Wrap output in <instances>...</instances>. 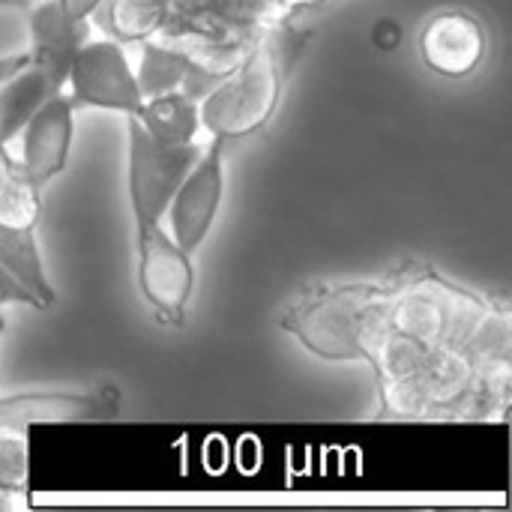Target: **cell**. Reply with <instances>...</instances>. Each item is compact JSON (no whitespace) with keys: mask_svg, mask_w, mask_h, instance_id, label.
<instances>
[{"mask_svg":"<svg viewBox=\"0 0 512 512\" xmlns=\"http://www.w3.org/2000/svg\"><path fill=\"white\" fill-rule=\"evenodd\" d=\"M165 0H114L111 3V24L117 36L138 39L144 33H153L162 24Z\"/></svg>","mask_w":512,"mask_h":512,"instance_id":"cell-16","label":"cell"},{"mask_svg":"<svg viewBox=\"0 0 512 512\" xmlns=\"http://www.w3.org/2000/svg\"><path fill=\"white\" fill-rule=\"evenodd\" d=\"M30 63V54L24 51V54H12V57H0V84L9 78V75H15L21 66H27Z\"/></svg>","mask_w":512,"mask_h":512,"instance_id":"cell-20","label":"cell"},{"mask_svg":"<svg viewBox=\"0 0 512 512\" xmlns=\"http://www.w3.org/2000/svg\"><path fill=\"white\" fill-rule=\"evenodd\" d=\"M42 186L33 183L15 162L6 180L0 183V225L9 228H36L42 216Z\"/></svg>","mask_w":512,"mask_h":512,"instance_id":"cell-14","label":"cell"},{"mask_svg":"<svg viewBox=\"0 0 512 512\" xmlns=\"http://www.w3.org/2000/svg\"><path fill=\"white\" fill-rule=\"evenodd\" d=\"M6 507H12V498L6 492H0V510H6Z\"/></svg>","mask_w":512,"mask_h":512,"instance_id":"cell-23","label":"cell"},{"mask_svg":"<svg viewBox=\"0 0 512 512\" xmlns=\"http://www.w3.org/2000/svg\"><path fill=\"white\" fill-rule=\"evenodd\" d=\"M123 411V393L114 384L93 390H57V393H12L0 396V426L27 432L45 423H93L114 420Z\"/></svg>","mask_w":512,"mask_h":512,"instance_id":"cell-7","label":"cell"},{"mask_svg":"<svg viewBox=\"0 0 512 512\" xmlns=\"http://www.w3.org/2000/svg\"><path fill=\"white\" fill-rule=\"evenodd\" d=\"M27 489V432L0 426V492L21 495Z\"/></svg>","mask_w":512,"mask_h":512,"instance_id":"cell-17","label":"cell"},{"mask_svg":"<svg viewBox=\"0 0 512 512\" xmlns=\"http://www.w3.org/2000/svg\"><path fill=\"white\" fill-rule=\"evenodd\" d=\"M198 156L201 147L195 141L162 144L150 138L135 117H129V207L135 228L162 222L171 195Z\"/></svg>","mask_w":512,"mask_h":512,"instance_id":"cell-3","label":"cell"},{"mask_svg":"<svg viewBox=\"0 0 512 512\" xmlns=\"http://www.w3.org/2000/svg\"><path fill=\"white\" fill-rule=\"evenodd\" d=\"M24 144H21V171L45 186L57 177L69 162L72 132H75V99L69 93H54L45 99L36 114L24 123Z\"/></svg>","mask_w":512,"mask_h":512,"instance_id":"cell-8","label":"cell"},{"mask_svg":"<svg viewBox=\"0 0 512 512\" xmlns=\"http://www.w3.org/2000/svg\"><path fill=\"white\" fill-rule=\"evenodd\" d=\"M30 63L42 66L60 87L66 84L75 51L87 42V21L72 18L60 0L30 3Z\"/></svg>","mask_w":512,"mask_h":512,"instance_id":"cell-10","label":"cell"},{"mask_svg":"<svg viewBox=\"0 0 512 512\" xmlns=\"http://www.w3.org/2000/svg\"><path fill=\"white\" fill-rule=\"evenodd\" d=\"M0 267L36 300V309H51L57 303V291L45 276L36 228H9L0 225Z\"/></svg>","mask_w":512,"mask_h":512,"instance_id":"cell-12","label":"cell"},{"mask_svg":"<svg viewBox=\"0 0 512 512\" xmlns=\"http://www.w3.org/2000/svg\"><path fill=\"white\" fill-rule=\"evenodd\" d=\"M135 249H138V288L147 306L168 318L171 324L183 327L186 306L195 291V264L186 249L174 243L162 225H141L135 228Z\"/></svg>","mask_w":512,"mask_h":512,"instance_id":"cell-4","label":"cell"},{"mask_svg":"<svg viewBox=\"0 0 512 512\" xmlns=\"http://www.w3.org/2000/svg\"><path fill=\"white\" fill-rule=\"evenodd\" d=\"M99 3H102V0H60V6H63L72 18H84V21L90 18L93 9H99Z\"/></svg>","mask_w":512,"mask_h":512,"instance_id":"cell-19","label":"cell"},{"mask_svg":"<svg viewBox=\"0 0 512 512\" xmlns=\"http://www.w3.org/2000/svg\"><path fill=\"white\" fill-rule=\"evenodd\" d=\"M135 120L144 126V132L162 144H189L195 141V132L201 129L198 102L186 90H171L144 99Z\"/></svg>","mask_w":512,"mask_h":512,"instance_id":"cell-13","label":"cell"},{"mask_svg":"<svg viewBox=\"0 0 512 512\" xmlns=\"http://www.w3.org/2000/svg\"><path fill=\"white\" fill-rule=\"evenodd\" d=\"M393 291L378 285H348L303 303L285 327L318 357L369 360L390 309Z\"/></svg>","mask_w":512,"mask_h":512,"instance_id":"cell-2","label":"cell"},{"mask_svg":"<svg viewBox=\"0 0 512 512\" xmlns=\"http://www.w3.org/2000/svg\"><path fill=\"white\" fill-rule=\"evenodd\" d=\"M33 0H0V6H30Z\"/></svg>","mask_w":512,"mask_h":512,"instance_id":"cell-22","label":"cell"},{"mask_svg":"<svg viewBox=\"0 0 512 512\" xmlns=\"http://www.w3.org/2000/svg\"><path fill=\"white\" fill-rule=\"evenodd\" d=\"M303 39L306 36L291 27H273L261 33L243 63L228 72V78L216 84L198 105L201 126L225 141L264 129L282 99Z\"/></svg>","mask_w":512,"mask_h":512,"instance_id":"cell-1","label":"cell"},{"mask_svg":"<svg viewBox=\"0 0 512 512\" xmlns=\"http://www.w3.org/2000/svg\"><path fill=\"white\" fill-rule=\"evenodd\" d=\"M60 90L63 87L36 63H27L9 75L0 84V144H9L36 114V108Z\"/></svg>","mask_w":512,"mask_h":512,"instance_id":"cell-11","label":"cell"},{"mask_svg":"<svg viewBox=\"0 0 512 512\" xmlns=\"http://www.w3.org/2000/svg\"><path fill=\"white\" fill-rule=\"evenodd\" d=\"M189 72H192L189 57H183L177 51H168L162 45L147 42L144 45V57H141V75H138L141 96L150 99V96H159V93L180 90V81Z\"/></svg>","mask_w":512,"mask_h":512,"instance_id":"cell-15","label":"cell"},{"mask_svg":"<svg viewBox=\"0 0 512 512\" xmlns=\"http://www.w3.org/2000/svg\"><path fill=\"white\" fill-rule=\"evenodd\" d=\"M12 165H15V162H12L9 153H6V144H0V183L6 180V174L12 171Z\"/></svg>","mask_w":512,"mask_h":512,"instance_id":"cell-21","label":"cell"},{"mask_svg":"<svg viewBox=\"0 0 512 512\" xmlns=\"http://www.w3.org/2000/svg\"><path fill=\"white\" fill-rule=\"evenodd\" d=\"M420 51L432 72L465 78L486 57V30L477 15L465 9H444L426 21L420 33Z\"/></svg>","mask_w":512,"mask_h":512,"instance_id":"cell-9","label":"cell"},{"mask_svg":"<svg viewBox=\"0 0 512 512\" xmlns=\"http://www.w3.org/2000/svg\"><path fill=\"white\" fill-rule=\"evenodd\" d=\"M0 306H33L36 309V300L0 267Z\"/></svg>","mask_w":512,"mask_h":512,"instance_id":"cell-18","label":"cell"},{"mask_svg":"<svg viewBox=\"0 0 512 512\" xmlns=\"http://www.w3.org/2000/svg\"><path fill=\"white\" fill-rule=\"evenodd\" d=\"M3 330H6V321H3V312H0V336H3Z\"/></svg>","mask_w":512,"mask_h":512,"instance_id":"cell-24","label":"cell"},{"mask_svg":"<svg viewBox=\"0 0 512 512\" xmlns=\"http://www.w3.org/2000/svg\"><path fill=\"white\" fill-rule=\"evenodd\" d=\"M225 195V138L207 144V150L195 159V165L180 180L177 192L168 204V225L171 237L189 255L207 240Z\"/></svg>","mask_w":512,"mask_h":512,"instance_id":"cell-6","label":"cell"},{"mask_svg":"<svg viewBox=\"0 0 512 512\" xmlns=\"http://www.w3.org/2000/svg\"><path fill=\"white\" fill-rule=\"evenodd\" d=\"M66 84L75 105L105 108L126 117H135L144 105L129 57L123 45L111 39H87L72 57Z\"/></svg>","mask_w":512,"mask_h":512,"instance_id":"cell-5","label":"cell"}]
</instances>
